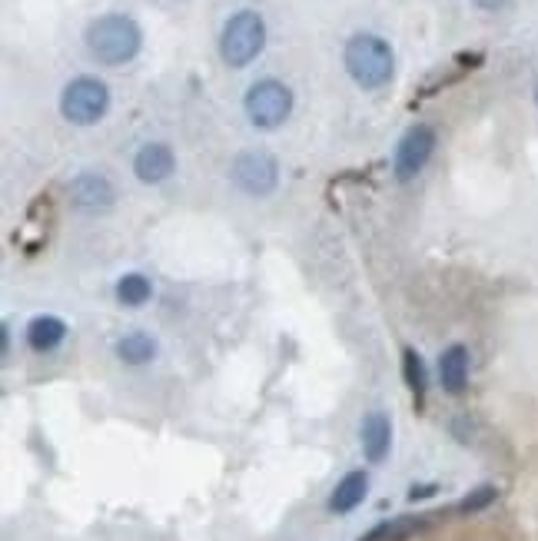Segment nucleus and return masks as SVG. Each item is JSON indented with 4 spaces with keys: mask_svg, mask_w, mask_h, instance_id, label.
Instances as JSON below:
<instances>
[{
    "mask_svg": "<svg viewBox=\"0 0 538 541\" xmlns=\"http://www.w3.org/2000/svg\"><path fill=\"white\" fill-rule=\"evenodd\" d=\"M535 103H538V90H535Z\"/></svg>",
    "mask_w": 538,
    "mask_h": 541,
    "instance_id": "20",
    "label": "nucleus"
},
{
    "mask_svg": "<svg viewBox=\"0 0 538 541\" xmlns=\"http://www.w3.org/2000/svg\"><path fill=\"white\" fill-rule=\"evenodd\" d=\"M422 525V518H396V522H386V525H379L376 532H372L366 541H386V538H402V535H409V532H416V528Z\"/></svg>",
    "mask_w": 538,
    "mask_h": 541,
    "instance_id": "17",
    "label": "nucleus"
},
{
    "mask_svg": "<svg viewBox=\"0 0 538 541\" xmlns=\"http://www.w3.org/2000/svg\"><path fill=\"white\" fill-rule=\"evenodd\" d=\"M117 356L127 362V366H147V362L157 356V339L147 336V332H130L117 342Z\"/></svg>",
    "mask_w": 538,
    "mask_h": 541,
    "instance_id": "14",
    "label": "nucleus"
},
{
    "mask_svg": "<svg viewBox=\"0 0 538 541\" xmlns=\"http://www.w3.org/2000/svg\"><path fill=\"white\" fill-rule=\"evenodd\" d=\"M346 70L362 90H379L386 87L396 74V54L382 37L376 34H356L346 44Z\"/></svg>",
    "mask_w": 538,
    "mask_h": 541,
    "instance_id": "2",
    "label": "nucleus"
},
{
    "mask_svg": "<svg viewBox=\"0 0 538 541\" xmlns=\"http://www.w3.org/2000/svg\"><path fill=\"white\" fill-rule=\"evenodd\" d=\"M150 296H153V283L143 273H127V276H120V283H117V299L123 306H130V309H137L143 303H150Z\"/></svg>",
    "mask_w": 538,
    "mask_h": 541,
    "instance_id": "15",
    "label": "nucleus"
},
{
    "mask_svg": "<svg viewBox=\"0 0 538 541\" xmlns=\"http://www.w3.org/2000/svg\"><path fill=\"white\" fill-rule=\"evenodd\" d=\"M439 382L442 389L459 395L469 386V349L465 346H449L439 359Z\"/></svg>",
    "mask_w": 538,
    "mask_h": 541,
    "instance_id": "11",
    "label": "nucleus"
},
{
    "mask_svg": "<svg viewBox=\"0 0 538 541\" xmlns=\"http://www.w3.org/2000/svg\"><path fill=\"white\" fill-rule=\"evenodd\" d=\"M402 369H406V382H409L412 392H416V395L426 392V366H422V359H419L416 349L402 352Z\"/></svg>",
    "mask_w": 538,
    "mask_h": 541,
    "instance_id": "16",
    "label": "nucleus"
},
{
    "mask_svg": "<svg viewBox=\"0 0 538 541\" xmlns=\"http://www.w3.org/2000/svg\"><path fill=\"white\" fill-rule=\"evenodd\" d=\"M432 150H436V130L426 127V123L409 127L406 137H402L396 147V180L409 183L412 176H419L422 166L429 163Z\"/></svg>",
    "mask_w": 538,
    "mask_h": 541,
    "instance_id": "7",
    "label": "nucleus"
},
{
    "mask_svg": "<svg viewBox=\"0 0 538 541\" xmlns=\"http://www.w3.org/2000/svg\"><path fill=\"white\" fill-rule=\"evenodd\" d=\"M266 47V24L256 10H240L226 20L223 37H220V57L223 64H230L233 70L250 67Z\"/></svg>",
    "mask_w": 538,
    "mask_h": 541,
    "instance_id": "3",
    "label": "nucleus"
},
{
    "mask_svg": "<svg viewBox=\"0 0 538 541\" xmlns=\"http://www.w3.org/2000/svg\"><path fill=\"white\" fill-rule=\"evenodd\" d=\"M140 44L143 34L137 20L127 14H103L87 27V50L107 67L130 64L140 54Z\"/></svg>",
    "mask_w": 538,
    "mask_h": 541,
    "instance_id": "1",
    "label": "nucleus"
},
{
    "mask_svg": "<svg viewBox=\"0 0 538 541\" xmlns=\"http://www.w3.org/2000/svg\"><path fill=\"white\" fill-rule=\"evenodd\" d=\"M173 170H177V156L167 143H147L133 156V173L140 183H163Z\"/></svg>",
    "mask_w": 538,
    "mask_h": 541,
    "instance_id": "9",
    "label": "nucleus"
},
{
    "mask_svg": "<svg viewBox=\"0 0 538 541\" xmlns=\"http://www.w3.org/2000/svg\"><path fill=\"white\" fill-rule=\"evenodd\" d=\"M366 492H369V475L366 472H349L343 482L333 488V495H329V512L349 515L356 505H362Z\"/></svg>",
    "mask_w": 538,
    "mask_h": 541,
    "instance_id": "12",
    "label": "nucleus"
},
{
    "mask_svg": "<svg viewBox=\"0 0 538 541\" xmlns=\"http://www.w3.org/2000/svg\"><path fill=\"white\" fill-rule=\"evenodd\" d=\"M362 449L372 465H379L392 449V422L386 412H369L362 419Z\"/></svg>",
    "mask_w": 538,
    "mask_h": 541,
    "instance_id": "10",
    "label": "nucleus"
},
{
    "mask_svg": "<svg viewBox=\"0 0 538 541\" xmlns=\"http://www.w3.org/2000/svg\"><path fill=\"white\" fill-rule=\"evenodd\" d=\"M110 110V90L107 83L97 77H77L70 80L64 93H60V113L77 123V127H90V123L103 120V113Z\"/></svg>",
    "mask_w": 538,
    "mask_h": 541,
    "instance_id": "5",
    "label": "nucleus"
},
{
    "mask_svg": "<svg viewBox=\"0 0 538 541\" xmlns=\"http://www.w3.org/2000/svg\"><path fill=\"white\" fill-rule=\"evenodd\" d=\"M475 4H479L482 10H502L509 0H475Z\"/></svg>",
    "mask_w": 538,
    "mask_h": 541,
    "instance_id": "19",
    "label": "nucleus"
},
{
    "mask_svg": "<svg viewBox=\"0 0 538 541\" xmlns=\"http://www.w3.org/2000/svg\"><path fill=\"white\" fill-rule=\"evenodd\" d=\"M67 339V326L57 316H37L27 326V342L37 352H54L60 342Z\"/></svg>",
    "mask_w": 538,
    "mask_h": 541,
    "instance_id": "13",
    "label": "nucleus"
},
{
    "mask_svg": "<svg viewBox=\"0 0 538 541\" xmlns=\"http://www.w3.org/2000/svg\"><path fill=\"white\" fill-rule=\"evenodd\" d=\"M233 183L250 196H269L279 183V166L269 153L263 150H246L233 160L230 166Z\"/></svg>",
    "mask_w": 538,
    "mask_h": 541,
    "instance_id": "6",
    "label": "nucleus"
},
{
    "mask_svg": "<svg viewBox=\"0 0 538 541\" xmlns=\"http://www.w3.org/2000/svg\"><path fill=\"white\" fill-rule=\"evenodd\" d=\"M492 502H495V488L492 485H482V488H475L472 495L462 498V512H479V508L492 505Z\"/></svg>",
    "mask_w": 538,
    "mask_h": 541,
    "instance_id": "18",
    "label": "nucleus"
},
{
    "mask_svg": "<svg viewBox=\"0 0 538 541\" xmlns=\"http://www.w3.org/2000/svg\"><path fill=\"white\" fill-rule=\"evenodd\" d=\"M246 117H250L253 127L260 130H276L283 127L286 117L293 113V90L286 87L283 80H256L250 90H246Z\"/></svg>",
    "mask_w": 538,
    "mask_h": 541,
    "instance_id": "4",
    "label": "nucleus"
},
{
    "mask_svg": "<svg viewBox=\"0 0 538 541\" xmlns=\"http://www.w3.org/2000/svg\"><path fill=\"white\" fill-rule=\"evenodd\" d=\"M113 203H117V190H113L107 176L80 173L77 180L70 183V206H74L77 213L97 216V213H107Z\"/></svg>",
    "mask_w": 538,
    "mask_h": 541,
    "instance_id": "8",
    "label": "nucleus"
}]
</instances>
